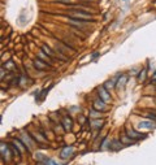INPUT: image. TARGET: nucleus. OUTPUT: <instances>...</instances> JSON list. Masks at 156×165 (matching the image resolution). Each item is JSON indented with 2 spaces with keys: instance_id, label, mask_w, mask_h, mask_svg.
Returning <instances> with one entry per match:
<instances>
[{
  "instance_id": "nucleus-14",
  "label": "nucleus",
  "mask_w": 156,
  "mask_h": 165,
  "mask_svg": "<svg viewBox=\"0 0 156 165\" xmlns=\"http://www.w3.org/2000/svg\"><path fill=\"white\" fill-rule=\"evenodd\" d=\"M103 86H104V87H106V89H107V90L109 91L111 89H113L115 86H116V82H115V81H107V82L104 83Z\"/></svg>"
},
{
  "instance_id": "nucleus-8",
  "label": "nucleus",
  "mask_w": 156,
  "mask_h": 165,
  "mask_svg": "<svg viewBox=\"0 0 156 165\" xmlns=\"http://www.w3.org/2000/svg\"><path fill=\"white\" fill-rule=\"evenodd\" d=\"M73 152H74V147H73V146H69V147H65V148L61 151L60 156H61L63 159H66V157H69V156H70Z\"/></svg>"
},
{
  "instance_id": "nucleus-12",
  "label": "nucleus",
  "mask_w": 156,
  "mask_h": 165,
  "mask_svg": "<svg viewBox=\"0 0 156 165\" xmlns=\"http://www.w3.org/2000/svg\"><path fill=\"white\" fill-rule=\"evenodd\" d=\"M120 78H121V80L116 83V86H117V87H122V86H125V83H126V81H127V75L121 74V75H120Z\"/></svg>"
},
{
  "instance_id": "nucleus-1",
  "label": "nucleus",
  "mask_w": 156,
  "mask_h": 165,
  "mask_svg": "<svg viewBox=\"0 0 156 165\" xmlns=\"http://www.w3.org/2000/svg\"><path fill=\"white\" fill-rule=\"evenodd\" d=\"M68 16L70 17L72 20H77V21H81V22H87V21L94 22V16L91 13H89V12H86V9L72 11V12H69Z\"/></svg>"
},
{
  "instance_id": "nucleus-10",
  "label": "nucleus",
  "mask_w": 156,
  "mask_h": 165,
  "mask_svg": "<svg viewBox=\"0 0 156 165\" xmlns=\"http://www.w3.org/2000/svg\"><path fill=\"white\" fill-rule=\"evenodd\" d=\"M22 141H23V143L26 144V147H28L29 150L34 146V141H31V139H30V137H29V135H26V134H22Z\"/></svg>"
},
{
  "instance_id": "nucleus-19",
  "label": "nucleus",
  "mask_w": 156,
  "mask_h": 165,
  "mask_svg": "<svg viewBox=\"0 0 156 165\" xmlns=\"http://www.w3.org/2000/svg\"><path fill=\"white\" fill-rule=\"evenodd\" d=\"M94 124H95V125H94L95 127H99V129H100V127L103 126V124H104V121H103V120H100V121H94Z\"/></svg>"
},
{
  "instance_id": "nucleus-24",
  "label": "nucleus",
  "mask_w": 156,
  "mask_h": 165,
  "mask_svg": "<svg viewBox=\"0 0 156 165\" xmlns=\"http://www.w3.org/2000/svg\"><path fill=\"white\" fill-rule=\"evenodd\" d=\"M124 2H126V0H124Z\"/></svg>"
},
{
  "instance_id": "nucleus-5",
  "label": "nucleus",
  "mask_w": 156,
  "mask_h": 165,
  "mask_svg": "<svg viewBox=\"0 0 156 165\" xmlns=\"http://www.w3.org/2000/svg\"><path fill=\"white\" fill-rule=\"evenodd\" d=\"M61 126L64 127L65 131H70L72 127H73V121L69 116H64L63 121H61Z\"/></svg>"
},
{
  "instance_id": "nucleus-9",
  "label": "nucleus",
  "mask_w": 156,
  "mask_h": 165,
  "mask_svg": "<svg viewBox=\"0 0 156 165\" xmlns=\"http://www.w3.org/2000/svg\"><path fill=\"white\" fill-rule=\"evenodd\" d=\"M13 144L17 147V148H18L21 152H25V151H30L28 147H26V144H23V142H21L20 139H14L13 141Z\"/></svg>"
},
{
  "instance_id": "nucleus-16",
  "label": "nucleus",
  "mask_w": 156,
  "mask_h": 165,
  "mask_svg": "<svg viewBox=\"0 0 156 165\" xmlns=\"http://www.w3.org/2000/svg\"><path fill=\"white\" fill-rule=\"evenodd\" d=\"M148 124H151V122H147V121H144V122H141L139 124V126H142V127H146V129H152L155 125H148Z\"/></svg>"
},
{
  "instance_id": "nucleus-21",
  "label": "nucleus",
  "mask_w": 156,
  "mask_h": 165,
  "mask_svg": "<svg viewBox=\"0 0 156 165\" xmlns=\"http://www.w3.org/2000/svg\"><path fill=\"white\" fill-rule=\"evenodd\" d=\"M57 2H60V3H64V4H70L73 0H57Z\"/></svg>"
},
{
  "instance_id": "nucleus-6",
  "label": "nucleus",
  "mask_w": 156,
  "mask_h": 165,
  "mask_svg": "<svg viewBox=\"0 0 156 165\" xmlns=\"http://www.w3.org/2000/svg\"><path fill=\"white\" fill-rule=\"evenodd\" d=\"M42 51L44 52V54H46L47 56H49L51 59H52V57H56V56H60V57H61V55H60V54H57V51L51 49V48H49L47 44H43V46H42Z\"/></svg>"
},
{
  "instance_id": "nucleus-11",
  "label": "nucleus",
  "mask_w": 156,
  "mask_h": 165,
  "mask_svg": "<svg viewBox=\"0 0 156 165\" xmlns=\"http://www.w3.org/2000/svg\"><path fill=\"white\" fill-rule=\"evenodd\" d=\"M39 59H42L43 60V61H46L47 64H49V65H52V61H51V57L49 56H47L46 54H44V52H43V51H40L39 52Z\"/></svg>"
},
{
  "instance_id": "nucleus-3",
  "label": "nucleus",
  "mask_w": 156,
  "mask_h": 165,
  "mask_svg": "<svg viewBox=\"0 0 156 165\" xmlns=\"http://www.w3.org/2000/svg\"><path fill=\"white\" fill-rule=\"evenodd\" d=\"M98 95H99V98H100L101 100H104L106 103L111 101V95H109L108 90L104 87V86H100V87L98 89Z\"/></svg>"
},
{
  "instance_id": "nucleus-22",
  "label": "nucleus",
  "mask_w": 156,
  "mask_h": 165,
  "mask_svg": "<svg viewBox=\"0 0 156 165\" xmlns=\"http://www.w3.org/2000/svg\"><path fill=\"white\" fill-rule=\"evenodd\" d=\"M152 81H153V82H156V73L152 75Z\"/></svg>"
},
{
  "instance_id": "nucleus-18",
  "label": "nucleus",
  "mask_w": 156,
  "mask_h": 165,
  "mask_svg": "<svg viewBox=\"0 0 156 165\" xmlns=\"http://www.w3.org/2000/svg\"><path fill=\"white\" fill-rule=\"evenodd\" d=\"M101 115H100V112H98V111H95L94 108H92V111H91V117H94V118H96V117H100Z\"/></svg>"
},
{
  "instance_id": "nucleus-15",
  "label": "nucleus",
  "mask_w": 156,
  "mask_h": 165,
  "mask_svg": "<svg viewBox=\"0 0 156 165\" xmlns=\"http://www.w3.org/2000/svg\"><path fill=\"white\" fill-rule=\"evenodd\" d=\"M146 69H142L141 70V73L138 74V82H143L144 80H146Z\"/></svg>"
},
{
  "instance_id": "nucleus-17",
  "label": "nucleus",
  "mask_w": 156,
  "mask_h": 165,
  "mask_svg": "<svg viewBox=\"0 0 156 165\" xmlns=\"http://www.w3.org/2000/svg\"><path fill=\"white\" fill-rule=\"evenodd\" d=\"M16 69V65L13 64V61H12V60H9V61H8L7 64H5V69Z\"/></svg>"
},
{
  "instance_id": "nucleus-20",
  "label": "nucleus",
  "mask_w": 156,
  "mask_h": 165,
  "mask_svg": "<svg viewBox=\"0 0 156 165\" xmlns=\"http://www.w3.org/2000/svg\"><path fill=\"white\" fill-rule=\"evenodd\" d=\"M46 165H59V164L54 160H46Z\"/></svg>"
},
{
  "instance_id": "nucleus-2",
  "label": "nucleus",
  "mask_w": 156,
  "mask_h": 165,
  "mask_svg": "<svg viewBox=\"0 0 156 165\" xmlns=\"http://www.w3.org/2000/svg\"><path fill=\"white\" fill-rule=\"evenodd\" d=\"M92 108L95 111H98V112H104V111L107 109V103L104 101V100H101L100 98L99 99H95L92 101Z\"/></svg>"
},
{
  "instance_id": "nucleus-7",
  "label": "nucleus",
  "mask_w": 156,
  "mask_h": 165,
  "mask_svg": "<svg viewBox=\"0 0 156 165\" xmlns=\"http://www.w3.org/2000/svg\"><path fill=\"white\" fill-rule=\"evenodd\" d=\"M126 135H127L129 138H132L133 141H137V139H142V138H144V137H146V135H141L139 133L134 131L133 129H130V130H126Z\"/></svg>"
},
{
  "instance_id": "nucleus-23",
  "label": "nucleus",
  "mask_w": 156,
  "mask_h": 165,
  "mask_svg": "<svg viewBox=\"0 0 156 165\" xmlns=\"http://www.w3.org/2000/svg\"><path fill=\"white\" fill-rule=\"evenodd\" d=\"M98 56H99V54H98V52H95V54L92 55V57H98Z\"/></svg>"
},
{
  "instance_id": "nucleus-4",
  "label": "nucleus",
  "mask_w": 156,
  "mask_h": 165,
  "mask_svg": "<svg viewBox=\"0 0 156 165\" xmlns=\"http://www.w3.org/2000/svg\"><path fill=\"white\" fill-rule=\"evenodd\" d=\"M34 66H35L38 70H47V69L51 68V65L47 64L46 61H43L42 59H35V60H34Z\"/></svg>"
},
{
  "instance_id": "nucleus-13",
  "label": "nucleus",
  "mask_w": 156,
  "mask_h": 165,
  "mask_svg": "<svg viewBox=\"0 0 156 165\" xmlns=\"http://www.w3.org/2000/svg\"><path fill=\"white\" fill-rule=\"evenodd\" d=\"M121 144H124L122 142H121V141H113V142H112V146H109V148L111 150H118V148H121Z\"/></svg>"
}]
</instances>
